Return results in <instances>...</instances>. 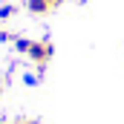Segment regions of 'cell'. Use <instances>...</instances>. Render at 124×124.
Returning a JSON list of instances; mask_svg holds the SVG:
<instances>
[{
  "label": "cell",
  "instance_id": "cell-1",
  "mask_svg": "<svg viewBox=\"0 0 124 124\" xmlns=\"http://www.w3.org/2000/svg\"><path fill=\"white\" fill-rule=\"evenodd\" d=\"M52 43L49 40H29V49H26V58L35 63V69H38V75H43V69H46V63L52 61Z\"/></svg>",
  "mask_w": 124,
  "mask_h": 124
},
{
  "label": "cell",
  "instance_id": "cell-2",
  "mask_svg": "<svg viewBox=\"0 0 124 124\" xmlns=\"http://www.w3.org/2000/svg\"><path fill=\"white\" fill-rule=\"evenodd\" d=\"M26 9H29L32 15H46V12H52L49 0H26Z\"/></svg>",
  "mask_w": 124,
  "mask_h": 124
},
{
  "label": "cell",
  "instance_id": "cell-3",
  "mask_svg": "<svg viewBox=\"0 0 124 124\" xmlns=\"http://www.w3.org/2000/svg\"><path fill=\"white\" fill-rule=\"evenodd\" d=\"M15 12H17L15 6H0V20H9V17H12Z\"/></svg>",
  "mask_w": 124,
  "mask_h": 124
},
{
  "label": "cell",
  "instance_id": "cell-4",
  "mask_svg": "<svg viewBox=\"0 0 124 124\" xmlns=\"http://www.w3.org/2000/svg\"><path fill=\"white\" fill-rule=\"evenodd\" d=\"M15 124H26V121H15Z\"/></svg>",
  "mask_w": 124,
  "mask_h": 124
},
{
  "label": "cell",
  "instance_id": "cell-5",
  "mask_svg": "<svg viewBox=\"0 0 124 124\" xmlns=\"http://www.w3.org/2000/svg\"><path fill=\"white\" fill-rule=\"evenodd\" d=\"M26 124H38V121H26Z\"/></svg>",
  "mask_w": 124,
  "mask_h": 124
},
{
  "label": "cell",
  "instance_id": "cell-6",
  "mask_svg": "<svg viewBox=\"0 0 124 124\" xmlns=\"http://www.w3.org/2000/svg\"><path fill=\"white\" fill-rule=\"evenodd\" d=\"M0 93H3V87H0Z\"/></svg>",
  "mask_w": 124,
  "mask_h": 124
}]
</instances>
